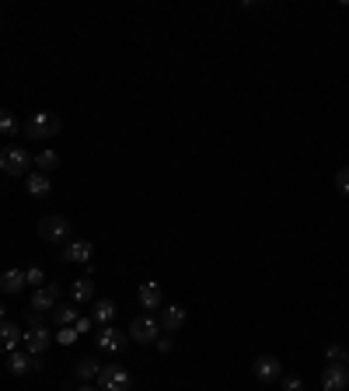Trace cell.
I'll use <instances>...</instances> for the list:
<instances>
[{
  "label": "cell",
  "instance_id": "cell-21",
  "mask_svg": "<svg viewBox=\"0 0 349 391\" xmlns=\"http://www.w3.org/2000/svg\"><path fill=\"white\" fill-rule=\"evenodd\" d=\"M77 308H52V321L60 325V328H67V325H77Z\"/></svg>",
  "mask_w": 349,
  "mask_h": 391
},
{
  "label": "cell",
  "instance_id": "cell-4",
  "mask_svg": "<svg viewBox=\"0 0 349 391\" xmlns=\"http://www.w3.org/2000/svg\"><path fill=\"white\" fill-rule=\"evenodd\" d=\"M130 343H157V335H161V321L157 318H150V314H140V318H133V325H130Z\"/></svg>",
  "mask_w": 349,
  "mask_h": 391
},
{
  "label": "cell",
  "instance_id": "cell-31",
  "mask_svg": "<svg viewBox=\"0 0 349 391\" xmlns=\"http://www.w3.org/2000/svg\"><path fill=\"white\" fill-rule=\"evenodd\" d=\"M4 314H8V311H4V304H0V321H8V318H4Z\"/></svg>",
  "mask_w": 349,
  "mask_h": 391
},
{
  "label": "cell",
  "instance_id": "cell-29",
  "mask_svg": "<svg viewBox=\"0 0 349 391\" xmlns=\"http://www.w3.org/2000/svg\"><path fill=\"white\" fill-rule=\"evenodd\" d=\"M74 328H77V335L91 332V318H77V325H74Z\"/></svg>",
  "mask_w": 349,
  "mask_h": 391
},
{
  "label": "cell",
  "instance_id": "cell-1",
  "mask_svg": "<svg viewBox=\"0 0 349 391\" xmlns=\"http://www.w3.org/2000/svg\"><path fill=\"white\" fill-rule=\"evenodd\" d=\"M98 388L101 391H130L133 388V374L119 363H105L98 370Z\"/></svg>",
  "mask_w": 349,
  "mask_h": 391
},
{
  "label": "cell",
  "instance_id": "cell-7",
  "mask_svg": "<svg viewBox=\"0 0 349 391\" xmlns=\"http://www.w3.org/2000/svg\"><path fill=\"white\" fill-rule=\"evenodd\" d=\"M252 374H255L262 384H272V381H279V374H283V363H279L276 357L262 353V357H255V363H252Z\"/></svg>",
  "mask_w": 349,
  "mask_h": 391
},
{
  "label": "cell",
  "instance_id": "cell-19",
  "mask_svg": "<svg viewBox=\"0 0 349 391\" xmlns=\"http://www.w3.org/2000/svg\"><path fill=\"white\" fill-rule=\"evenodd\" d=\"M112 318H115V304H112V301H105V297H101V301H94L91 321H98V325H108Z\"/></svg>",
  "mask_w": 349,
  "mask_h": 391
},
{
  "label": "cell",
  "instance_id": "cell-12",
  "mask_svg": "<svg viewBox=\"0 0 349 391\" xmlns=\"http://www.w3.org/2000/svg\"><path fill=\"white\" fill-rule=\"evenodd\" d=\"M56 297H60V287H56V283L39 287L35 297H32V311H52L56 308Z\"/></svg>",
  "mask_w": 349,
  "mask_h": 391
},
{
  "label": "cell",
  "instance_id": "cell-16",
  "mask_svg": "<svg viewBox=\"0 0 349 391\" xmlns=\"http://www.w3.org/2000/svg\"><path fill=\"white\" fill-rule=\"evenodd\" d=\"M25 287V269H4L0 272V290L4 294H18Z\"/></svg>",
  "mask_w": 349,
  "mask_h": 391
},
{
  "label": "cell",
  "instance_id": "cell-28",
  "mask_svg": "<svg viewBox=\"0 0 349 391\" xmlns=\"http://www.w3.org/2000/svg\"><path fill=\"white\" fill-rule=\"evenodd\" d=\"M283 391H304V381L301 377H286L283 381Z\"/></svg>",
  "mask_w": 349,
  "mask_h": 391
},
{
  "label": "cell",
  "instance_id": "cell-8",
  "mask_svg": "<svg viewBox=\"0 0 349 391\" xmlns=\"http://www.w3.org/2000/svg\"><path fill=\"white\" fill-rule=\"evenodd\" d=\"M49 343H52V335H49L46 325H32L25 332V353H32V357H42L49 350Z\"/></svg>",
  "mask_w": 349,
  "mask_h": 391
},
{
  "label": "cell",
  "instance_id": "cell-6",
  "mask_svg": "<svg viewBox=\"0 0 349 391\" xmlns=\"http://www.w3.org/2000/svg\"><path fill=\"white\" fill-rule=\"evenodd\" d=\"M126 343H130L126 332L112 328V325H101V332H98V350H105V353H123Z\"/></svg>",
  "mask_w": 349,
  "mask_h": 391
},
{
  "label": "cell",
  "instance_id": "cell-10",
  "mask_svg": "<svg viewBox=\"0 0 349 391\" xmlns=\"http://www.w3.org/2000/svg\"><path fill=\"white\" fill-rule=\"evenodd\" d=\"M25 339V332L14 325V321H0V353H14V346Z\"/></svg>",
  "mask_w": 349,
  "mask_h": 391
},
{
  "label": "cell",
  "instance_id": "cell-5",
  "mask_svg": "<svg viewBox=\"0 0 349 391\" xmlns=\"http://www.w3.org/2000/svg\"><path fill=\"white\" fill-rule=\"evenodd\" d=\"M0 168H4L8 175H25L32 168V154L25 147H4L0 150Z\"/></svg>",
  "mask_w": 349,
  "mask_h": 391
},
{
  "label": "cell",
  "instance_id": "cell-20",
  "mask_svg": "<svg viewBox=\"0 0 349 391\" xmlns=\"http://www.w3.org/2000/svg\"><path fill=\"white\" fill-rule=\"evenodd\" d=\"M35 168H39L42 175H49L52 168H60V154H56V150H42V154L35 157Z\"/></svg>",
  "mask_w": 349,
  "mask_h": 391
},
{
  "label": "cell",
  "instance_id": "cell-24",
  "mask_svg": "<svg viewBox=\"0 0 349 391\" xmlns=\"http://www.w3.org/2000/svg\"><path fill=\"white\" fill-rule=\"evenodd\" d=\"M52 339H56V343H63V346H74V343L81 339V335H77V328H74V325H67V328H60V332H56Z\"/></svg>",
  "mask_w": 349,
  "mask_h": 391
},
{
  "label": "cell",
  "instance_id": "cell-23",
  "mask_svg": "<svg viewBox=\"0 0 349 391\" xmlns=\"http://www.w3.org/2000/svg\"><path fill=\"white\" fill-rule=\"evenodd\" d=\"M0 133H4V137H14L18 133V119L11 116V112H4V108H0Z\"/></svg>",
  "mask_w": 349,
  "mask_h": 391
},
{
  "label": "cell",
  "instance_id": "cell-11",
  "mask_svg": "<svg viewBox=\"0 0 349 391\" xmlns=\"http://www.w3.org/2000/svg\"><path fill=\"white\" fill-rule=\"evenodd\" d=\"M39 367H42V363H39V357H32V353H18V350L8 353V370L18 374V377L28 374V370H39Z\"/></svg>",
  "mask_w": 349,
  "mask_h": 391
},
{
  "label": "cell",
  "instance_id": "cell-27",
  "mask_svg": "<svg viewBox=\"0 0 349 391\" xmlns=\"http://www.w3.org/2000/svg\"><path fill=\"white\" fill-rule=\"evenodd\" d=\"M325 357H328V363H346V357H349V353H346L342 346H328V350H325Z\"/></svg>",
  "mask_w": 349,
  "mask_h": 391
},
{
  "label": "cell",
  "instance_id": "cell-13",
  "mask_svg": "<svg viewBox=\"0 0 349 391\" xmlns=\"http://www.w3.org/2000/svg\"><path fill=\"white\" fill-rule=\"evenodd\" d=\"M91 255H94L91 241H67V248H63V262H81V265H88Z\"/></svg>",
  "mask_w": 349,
  "mask_h": 391
},
{
  "label": "cell",
  "instance_id": "cell-30",
  "mask_svg": "<svg viewBox=\"0 0 349 391\" xmlns=\"http://www.w3.org/2000/svg\"><path fill=\"white\" fill-rule=\"evenodd\" d=\"M157 350L161 353H171V339H157Z\"/></svg>",
  "mask_w": 349,
  "mask_h": 391
},
{
  "label": "cell",
  "instance_id": "cell-26",
  "mask_svg": "<svg viewBox=\"0 0 349 391\" xmlns=\"http://www.w3.org/2000/svg\"><path fill=\"white\" fill-rule=\"evenodd\" d=\"M335 189H339L342 196H349V164L339 168V175H335Z\"/></svg>",
  "mask_w": 349,
  "mask_h": 391
},
{
  "label": "cell",
  "instance_id": "cell-14",
  "mask_svg": "<svg viewBox=\"0 0 349 391\" xmlns=\"http://www.w3.org/2000/svg\"><path fill=\"white\" fill-rule=\"evenodd\" d=\"M137 297H140V308H147V314H150L154 308H161V301H164V290H161V283H143Z\"/></svg>",
  "mask_w": 349,
  "mask_h": 391
},
{
  "label": "cell",
  "instance_id": "cell-18",
  "mask_svg": "<svg viewBox=\"0 0 349 391\" xmlns=\"http://www.w3.org/2000/svg\"><path fill=\"white\" fill-rule=\"evenodd\" d=\"M25 186H28V196H35V199H46V196H49V189H52V186H49V175H42V172L28 175V182H25Z\"/></svg>",
  "mask_w": 349,
  "mask_h": 391
},
{
  "label": "cell",
  "instance_id": "cell-2",
  "mask_svg": "<svg viewBox=\"0 0 349 391\" xmlns=\"http://www.w3.org/2000/svg\"><path fill=\"white\" fill-rule=\"evenodd\" d=\"M60 133V119H52L49 112H32V119L25 123V137L28 140H49Z\"/></svg>",
  "mask_w": 349,
  "mask_h": 391
},
{
  "label": "cell",
  "instance_id": "cell-25",
  "mask_svg": "<svg viewBox=\"0 0 349 391\" xmlns=\"http://www.w3.org/2000/svg\"><path fill=\"white\" fill-rule=\"evenodd\" d=\"M25 283H28V287H35V290H39V287H46V272H42L39 265L25 269Z\"/></svg>",
  "mask_w": 349,
  "mask_h": 391
},
{
  "label": "cell",
  "instance_id": "cell-3",
  "mask_svg": "<svg viewBox=\"0 0 349 391\" xmlns=\"http://www.w3.org/2000/svg\"><path fill=\"white\" fill-rule=\"evenodd\" d=\"M39 238L49 245H63L70 238V220L67 217H42L39 220Z\"/></svg>",
  "mask_w": 349,
  "mask_h": 391
},
{
  "label": "cell",
  "instance_id": "cell-9",
  "mask_svg": "<svg viewBox=\"0 0 349 391\" xmlns=\"http://www.w3.org/2000/svg\"><path fill=\"white\" fill-rule=\"evenodd\" d=\"M321 388H325V391H346V388H349V367L328 363L325 374H321Z\"/></svg>",
  "mask_w": 349,
  "mask_h": 391
},
{
  "label": "cell",
  "instance_id": "cell-22",
  "mask_svg": "<svg viewBox=\"0 0 349 391\" xmlns=\"http://www.w3.org/2000/svg\"><path fill=\"white\" fill-rule=\"evenodd\" d=\"M98 360H91V357H84V360H77V367H74V374L81 377V381H91V377H98Z\"/></svg>",
  "mask_w": 349,
  "mask_h": 391
},
{
  "label": "cell",
  "instance_id": "cell-17",
  "mask_svg": "<svg viewBox=\"0 0 349 391\" xmlns=\"http://www.w3.org/2000/svg\"><path fill=\"white\" fill-rule=\"evenodd\" d=\"M70 297H74V304H88V301L94 297V279H91V276H81V279H74Z\"/></svg>",
  "mask_w": 349,
  "mask_h": 391
},
{
  "label": "cell",
  "instance_id": "cell-15",
  "mask_svg": "<svg viewBox=\"0 0 349 391\" xmlns=\"http://www.w3.org/2000/svg\"><path fill=\"white\" fill-rule=\"evenodd\" d=\"M182 325H186V308L171 304V308L161 311V328H164V332H179Z\"/></svg>",
  "mask_w": 349,
  "mask_h": 391
},
{
  "label": "cell",
  "instance_id": "cell-33",
  "mask_svg": "<svg viewBox=\"0 0 349 391\" xmlns=\"http://www.w3.org/2000/svg\"><path fill=\"white\" fill-rule=\"evenodd\" d=\"M346 363H349V357H346Z\"/></svg>",
  "mask_w": 349,
  "mask_h": 391
},
{
  "label": "cell",
  "instance_id": "cell-32",
  "mask_svg": "<svg viewBox=\"0 0 349 391\" xmlns=\"http://www.w3.org/2000/svg\"><path fill=\"white\" fill-rule=\"evenodd\" d=\"M77 391H94V388H91V384H84V388H77Z\"/></svg>",
  "mask_w": 349,
  "mask_h": 391
}]
</instances>
